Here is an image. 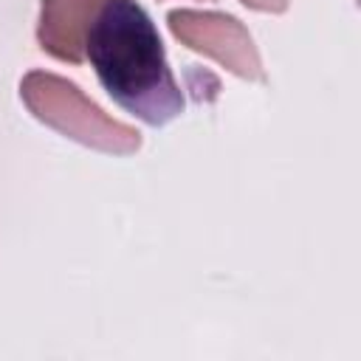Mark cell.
Returning a JSON list of instances; mask_svg holds the SVG:
<instances>
[{
    "label": "cell",
    "mask_w": 361,
    "mask_h": 361,
    "mask_svg": "<svg viewBox=\"0 0 361 361\" xmlns=\"http://www.w3.org/2000/svg\"><path fill=\"white\" fill-rule=\"evenodd\" d=\"M20 99L37 121L82 147L107 155H133L141 149V133L135 127L107 116L65 76L28 71L20 82Z\"/></svg>",
    "instance_id": "cell-2"
},
{
    "label": "cell",
    "mask_w": 361,
    "mask_h": 361,
    "mask_svg": "<svg viewBox=\"0 0 361 361\" xmlns=\"http://www.w3.org/2000/svg\"><path fill=\"white\" fill-rule=\"evenodd\" d=\"M104 0H42L37 42L39 48L68 65L85 62V39L96 11Z\"/></svg>",
    "instance_id": "cell-4"
},
{
    "label": "cell",
    "mask_w": 361,
    "mask_h": 361,
    "mask_svg": "<svg viewBox=\"0 0 361 361\" xmlns=\"http://www.w3.org/2000/svg\"><path fill=\"white\" fill-rule=\"evenodd\" d=\"M166 25L180 45L203 56H212L228 73L245 82H265V68L254 45V37L237 17L226 11L175 8L166 14Z\"/></svg>",
    "instance_id": "cell-3"
},
{
    "label": "cell",
    "mask_w": 361,
    "mask_h": 361,
    "mask_svg": "<svg viewBox=\"0 0 361 361\" xmlns=\"http://www.w3.org/2000/svg\"><path fill=\"white\" fill-rule=\"evenodd\" d=\"M245 8H254V11H265V14H285L290 0H240Z\"/></svg>",
    "instance_id": "cell-5"
},
{
    "label": "cell",
    "mask_w": 361,
    "mask_h": 361,
    "mask_svg": "<svg viewBox=\"0 0 361 361\" xmlns=\"http://www.w3.org/2000/svg\"><path fill=\"white\" fill-rule=\"evenodd\" d=\"M85 59L107 96L149 127L183 113V93L169 71L155 23L135 0H104L85 39Z\"/></svg>",
    "instance_id": "cell-1"
}]
</instances>
